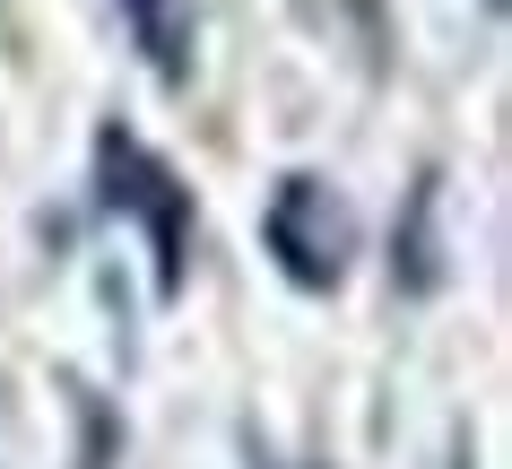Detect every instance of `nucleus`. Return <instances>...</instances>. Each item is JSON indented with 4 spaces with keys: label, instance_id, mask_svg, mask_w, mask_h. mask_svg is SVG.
I'll list each match as a JSON object with an SVG mask.
<instances>
[{
    "label": "nucleus",
    "instance_id": "f257e3e1",
    "mask_svg": "<svg viewBox=\"0 0 512 469\" xmlns=\"http://www.w3.org/2000/svg\"><path fill=\"white\" fill-rule=\"evenodd\" d=\"M96 200H105L113 218L139 226V244H148V261H157V296H183L191 278V183L174 166H165L148 139L131 131H96Z\"/></svg>",
    "mask_w": 512,
    "mask_h": 469
},
{
    "label": "nucleus",
    "instance_id": "f03ea898",
    "mask_svg": "<svg viewBox=\"0 0 512 469\" xmlns=\"http://www.w3.org/2000/svg\"><path fill=\"white\" fill-rule=\"evenodd\" d=\"M261 244H270L278 278L304 287V296H330L356 261V209L330 192L322 174H287L261 209Z\"/></svg>",
    "mask_w": 512,
    "mask_h": 469
},
{
    "label": "nucleus",
    "instance_id": "7ed1b4c3",
    "mask_svg": "<svg viewBox=\"0 0 512 469\" xmlns=\"http://www.w3.org/2000/svg\"><path fill=\"white\" fill-rule=\"evenodd\" d=\"M113 9H122L139 61H148L165 87H183L191 61H200V9H191V0H113Z\"/></svg>",
    "mask_w": 512,
    "mask_h": 469
}]
</instances>
